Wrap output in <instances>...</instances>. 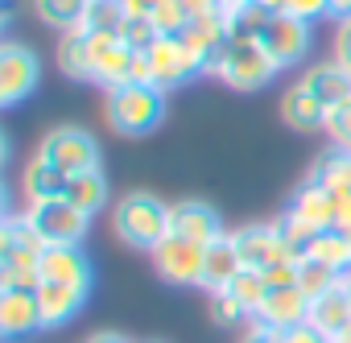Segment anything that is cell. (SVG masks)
I'll return each instance as SVG.
<instances>
[{
    "label": "cell",
    "mask_w": 351,
    "mask_h": 343,
    "mask_svg": "<svg viewBox=\"0 0 351 343\" xmlns=\"http://www.w3.org/2000/svg\"><path fill=\"white\" fill-rule=\"evenodd\" d=\"M42 248L46 240L34 232V224L21 215H5V228H0V289H42Z\"/></svg>",
    "instance_id": "1"
},
{
    "label": "cell",
    "mask_w": 351,
    "mask_h": 343,
    "mask_svg": "<svg viewBox=\"0 0 351 343\" xmlns=\"http://www.w3.org/2000/svg\"><path fill=\"white\" fill-rule=\"evenodd\" d=\"M108 128L120 137H149L165 120V91L153 83H124L104 91Z\"/></svg>",
    "instance_id": "2"
},
{
    "label": "cell",
    "mask_w": 351,
    "mask_h": 343,
    "mask_svg": "<svg viewBox=\"0 0 351 343\" xmlns=\"http://www.w3.org/2000/svg\"><path fill=\"white\" fill-rule=\"evenodd\" d=\"M112 232L120 244L153 252L169 236V207L149 191H132L112 207Z\"/></svg>",
    "instance_id": "3"
},
{
    "label": "cell",
    "mask_w": 351,
    "mask_h": 343,
    "mask_svg": "<svg viewBox=\"0 0 351 343\" xmlns=\"http://www.w3.org/2000/svg\"><path fill=\"white\" fill-rule=\"evenodd\" d=\"M211 75L219 79V83H228L232 91H261L273 75H277V62L265 54V46L261 42H228L223 46V54H219V62L211 67Z\"/></svg>",
    "instance_id": "4"
},
{
    "label": "cell",
    "mask_w": 351,
    "mask_h": 343,
    "mask_svg": "<svg viewBox=\"0 0 351 343\" xmlns=\"http://www.w3.org/2000/svg\"><path fill=\"white\" fill-rule=\"evenodd\" d=\"M38 157H46L50 165H58L62 174H83V169H95L99 165V145H95V137L87 132V128H79V124H58V128H50L46 137H42V145H38Z\"/></svg>",
    "instance_id": "5"
},
{
    "label": "cell",
    "mask_w": 351,
    "mask_h": 343,
    "mask_svg": "<svg viewBox=\"0 0 351 343\" xmlns=\"http://www.w3.org/2000/svg\"><path fill=\"white\" fill-rule=\"evenodd\" d=\"M25 220L34 224V232L46 244H83L91 215L79 211L66 195L62 199H46V203H25Z\"/></svg>",
    "instance_id": "6"
},
{
    "label": "cell",
    "mask_w": 351,
    "mask_h": 343,
    "mask_svg": "<svg viewBox=\"0 0 351 343\" xmlns=\"http://www.w3.org/2000/svg\"><path fill=\"white\" fill-rule=\"evenodd\" d=\"M38 79H42V62L29 46L9 42L0 50V108H17L21 99H29Z\"/></svg>",
    "instance_id": "7"
},
{
    "label": "cell",
    "mask_w": 351,
    "mask_h": 343,
    "mask_svg": "<svg viewBox=\"0 0 351 343\" xmlns=\"http://www.w3.org/2000/svg\"><path fill=\"white\" fill-rule=\"evenodd\" d=\"M153 265L173 285H199L203 265H207V244H195V240H182V236H165L153 248Z\"/></svg>",
    "instance_id": "8"
},
{
    "label": "cell",
    "mask_w": 351,
    "mask_h": 343,
    "mask_svg": "<svg viewBox=\"0 0 351 343\" xmlns=\"http://www.w3.org/2000/svg\"><path fill=\"white\" fill-rule=\"evenodd\" d=\"M145 58H149V83H153V87H161V91L182 87L186 79L203 75V62H199V58H195L178 38H157V46H153V50H145Z\"/></svg>",
    "instance_id": "9"
},
{
    "label": "cell",
    "mask_w": 351,
    "mask_h": 343,
    "mask_svg": "<svg viewBox=\"0 0 351 343\" xmlns=\"http://www.w3.org/2000/svg\"><path fill=\"white\" fill-rule=\"evenodd\" d=\"M261 46L277 62V71H289V67H298L310 54V21H302L293 13H277L269 21V29H265Z\"/></svg>",
    "instance_id": "10"
},
{
    "label": "cell",
    "mask_w": 351,
    "mask_h": 343,
    "mask_svg": "<svg viewBox=\"0 0 351 343\" xmlns=\"http://www.w3.org/2000/svg\"><path fill=\"white\" fill-rule=\"evenodd\" d=\"M232 244H236V252H240V265H244V269H256V273H265V269L277 265V261H298V257L285 248V240L277 236L273 224H244V228L232 232Z\"/></svg>",
    "instance_id": "11"
},
{
    "label": "cell",
    "mask_w": 351,
    "mask_h": 343,
    "mask_svg": "<svg viewBox=\"0 0 351 343\" xmlns=\"http://www.w3.org/2000/svg\"><path fill=\"white\" fill-rule=\"evenodd\" d=\"M169 236H182V240H195V244H215L223 240V220L211 203L203 199H182L169 207Z\"/></svg>",
    "instance_id": "12"
},
{
    "label": "cell",
    "mask_w": 351,
    "mask_h": 343,
    "mask_svg": "<svg viewBox=\"0 0 351 343\" xmlns=\"http://www.w3.org/2000/svg\"><path fill=\"white\" fill-rule=\"evenodd\" d=\"M38 331H46L38 294H29V289H0V335H5L9 343H17V339H29Z\"/></svg>",
    "instance_id": "13"
},
{
    "label": "cell",
    "mask_w": 351,
    "mask_h": 343,
    "mask_svg": "<svg viewBox=\"0 0 351 343\" xmlns=\"http://www.w3.org/2000/svg\"><path fill=\"white\" fill-rule=\"evenodd\" d=\"M42 281H66V285H91V261L79 244H46L42 248Z\"/></svg>",
    "instance_id": "14"
},
{
    "label": "cell",
    "mask_w": 351,
    "mask_h": 343,
    "mask_svg": "<svg viewBox=\"0 0 351 343\" xmlns=\"http://www.w3.org/2000/svg\"><path fill=\"white\" fill-rule=\"evenodd\" d=\"M310 318V298L298 289V285H285V289H269V298L261 302V310L252 314V322H265V327H273V331H289V327H298V322H306Z\"/></svg>",
    "instance_id": "15"
},
{
    "label": "cell",
    "mask_w": 351,
    "mask_h": 343,
    "mask_svg": "<svg viewBox=\"0 0 351 343\" xmlns=\"http://www.w3.org/2000/svg\"><path fill=\"white\" fill-rule=\"evenodd\" d=\"M281 116H285V124L289 128H298V132H322L326 128V116H330V108L306 87V83H293L285 95H281Z\"/></svg>",
    "instance_id": "16"
},
{
    "label": "cell",
    "mask_w": 351,
    "mask_h": 343,
    "mask_svg": "<svg viewBox=\"0 0 351 343\" xmlns=\"http://www.w3.org/2000/svg\"><path fill=\"white\" fill-rule=\"evenodd\" d=\"M87 289L91 285H66V281H42V289H38V306H42V322L46 327H62V322H71L79 310H83V302H87Z\"/></svg>",
    "instance_id": "17"
},
{
    "label": "cell",
    "mask_w": 351,
    "mask_h": 343,
    "mask_svg": "<svg viewBox=\"0 0 351 343\" xmlns=\"http://www.w3.org/2000/svg\"><path fill=\"white\" fill-rule=\"evenodd\" d=\"M310 322L318 331H326L330 339H339V335L351 331V285H347V277L335 289H326L322 298L310 302Z\"/></svg>",
    "instance_id": "18"
},
{
    "label": "cell",
    "mask_w": 351,
    "mask_h": 343,
    "mask_svg": "<svg viewBox=\"0 0 351 343\" xmlns=\"http://www.w3.org/2000/svg\"><path fill=\"white\" fill-rule=\"evenodd\" d=\"M71 187V174H62L58 165H50L46 157H29L25 169H21V195L25 203H46V199H62Z\"/></svg>",
    "instance_id": "19"
},
{
    "label": "cell",
    "mask_w": 351,
    "mask_h": 343,
    "mask_svg": "<svg viewBox=\"0 0 351 343\" xmlns=\"http://www.w3.org/2000/svg\"><path fill=\"white\" fill-rule=\"evenodd\" d=\"M289 211H293L298 220H306L310 228H318V232L339 228L335 191H326V187H318V182H302V187H298V195H293V203H289Z\"/></svg>",
    "instance_id": "20"
},
{
    "label": "cell",
    "mask_w": 351,
    "mask_h": 343,
    "mask_svg": "<svg viewBox=\"0 0 351 343\" xmlns=\"http://www.w3.org/2000/svg\"><path fill=\"white\" fill-rule=\"evenodd\" d=\"M240 252H236V244H232V236H223V240H215V244H207V265H203V289L207 294H223L236 277H240Z\"/></svg>",
    "instance_id": "21"
},
{
    "label": "cell",
    "mask_w": 351,
    "mask_h": 343,
    "mask_svg": "<svg viewBox=\"0 0 351 343\" xmlns=\"http://www.w3.org/2000/svg\"><path fill=\"white\" fill-rule=\"evenodd\" d=\"M306 182H318L335 195H351V149H339V145H326L314 165H310V174Z\"/></svg>",
    "instance_id": "22"
},
{
    "label": "cell",
    "mask_w": 351,
    "mask_h": 343,
    "mask_svg": "<svg viewBox=\"0 0 351 343\" xmlns=\"http://www.w3.org/2000/svg\"><path fill=\"white\" fill-rule=\"evenodd\" d=\"M302 83H306V87H310L326 108H339V104H347V99H351V71H347V67H339L335 58H330V62L310 67Z\"/></svg>",
    "instance_id": "23"
},
{
    "label": "cell",
    "mask_w": 351,
    "mask_h": 343,
    "mask_svg": "<svg viewBox=\"0 0 351 343\" xmlns=\"http://www.w3.org/2000/svg\"><path fill=\"white\" fill-rule=\"evenodd\" d=\"M223 13H228V29H232V38L236 42H261L265 38V29H269V21L277 17V13H269L261 0H240V5H223Z\"/></svg>",
    "instance_id": "24"
},
{
    "label": "cell",
    "mask_w": 351,
    "mask_h": 343,
    "mask_svg": "<svg viewBox=\"0 0 351 343\" xmlns=\"http://www.w3.org/2000/svg\"><path fill=\"white\" fill-rule=\"evenodd\" d=\"M58 71L71 79L91 83V34L87 29H71L58 42Z\"/></svg>",
    "instance_id": "25"
},
{
    "label": "cell",
    "mask_w": 351,
    "mask_h": 343,
    "mask_svg": "<svg viewBox=\"0 0 351 343\" xmlns=\"http://www.w3.org/2000/svg\"><path fill=\"white\" fill-rule=\"evenodd\" d=\"M66 199H71L79 211L95 215V211L108 203V182H104V169L95 165V169H83V174H75V178H71V187H66Z\"/></svg>",
    "instance_id": "26"
},
{
    "label": "cell",
    "mask_w": 351,
    "mask_h": 343,
    "mask_svg": "<svg viewBox=\"0 0 351 343\" xmlns=\"http://www.w3.org/2000/svg\"><path fill=\"white\" fill-rule=\"evenodd\" d=\"M87 5L91 0H34V9L46 25H54L58 34H71V29H83L87 21Z\"/></svg>",
    "instance_id": "27"
},
{
    "label": "cell",
    "mask_w": 351,
    "mask_h": 343,
    "mask_svg": "<svg viewBox=\"0 0 351 343\" xmlns=\"http://www.w3.org/2000/svg\"><path fill=\"white\" fill-rule=\"evenodd\" d=\"M343 277H347V273L330 269L326 261H314V257H302V261H298V289H302L310 302H314V298H322L326 289H335Z\"/></svg>",
    "instance_id": "28"
},
{
    "label": "cell",
    "mask_w": 351,
    "mask_h": 343,
    "mask_svg": "<svg viewBox=\"0 0 351 343\" xmlns=\"http://www.w3.org/2000/svg\"><path fill=\"white\" fill-rule=\"evenodd\" d=\"M124 5L120 0H91L87 5V21L83 29L95 34V38H120V25H124Z\"/></svg>",
    "instance_id": "29"
},
{
    "label": "cell",
    "mask_w": 351,
    "mask_h": 343,
    "mask_svg": "<svg viewBox=\"0 0 351 343\" xmlns=\"http://www.w3.org/2000/svg\"><path fill=\"white\" fill-rule=\"evenodd\" d=\"M273 228H277V236L285 240V248L302 261V257H310V248H314V240H318V228H310L306 220H298L293 211H285V215H277L273 220Z\"/></svg>",
    "instance_id": "30"
},
{
    "label": "cell",
    "mask_w": 351,
    "mask_h": 343,
    "mask_svg": "<svg viewBox=\"0 0 351 343\" xmlns=\"http://www.w3.org/2000/svg\"><path fill=\"white\" fill-rule=\"evenodd\" d=\"M310 257H314V261H326V265L339 269V273H347V269H351V240H347V232H339V228L318 232Z\"/></svg>",
    "instance_id": "31"
},
{
    "label": "cell",
    "mask_w": 351,
    "mask_h": 343,
    "mask_svg": "<svg viewBox=\"0 0 351 343\" xmlns=\"http://www.w3.org/2000/svg\"><path fill=\"white\" fill-rule=\"evenodd\" d=\"M228 294H232V298H236V302L248 310V318H252V314L261 310V302L269 298V281H265L256 269H240V277L228 285Z\"/></svg>",
    "instance_id": "32"
},
{
    "label": "cell",
    "mask_w": 351,
    "mask_h": 343,
    "mask_svg": "<svg viewBox=\"0 0 351 343\" xmlns=\"http://www.w3.org/2000/svg\"><path fill=\"white\" fill-rule=\"evenodd\" d=\"M195 17L186 13L182 0H157V9H153V25L161 29V38H178Z\"/></svg>",
    "instance_id": "33"
},
{
    "label": "cell",
    "mask_w": 351,
    "mask_h": 343,
    "mask_svg": "<svg viewBox=\"0 0 351 343\" xmlns=\"http://www.w3.org/2000/svg\"><path fill=\"white\" fill-rule=\"evenodd\" d=\"M157 38H161V29L153 25V17H124V25H120V42L128 46V50H153L157 46Z\"/></svg>",
    "instance_id": "34"
},
{
    "label": "cell",
    "mask_w": 351,
    "mask_h": 343,
    "mask_svg": "<svg viewBox=\"0 0 351 343\" xmlns=\"http://www.w3.org/2000/svg\"><path fill=\"white\" fill-rule=\"evenodd\" d=\"M322 132L330 137V145L351 149V99H347V104H339V108H330V116H326V128H322Z\"/></svg>",
    "instance_id": "35"
},
{
    "label": "cell",
    "mask_w": 351,
    "mask_h": 343,
    "mask_svg": "<svg viewBox=\"0 0 351 343\" xmlns=\"http://www.w3.org/2000/svg\"><path fill=\"white\" fill-rule=\"evenodd\" d=\"M211 318H215L219 327H236L240 318H248V310H244L228 289H223V294H211Z\"/></svg>",
    "instance_id": "36"
},
{
    "label": "cell",
    "mask_w": 351,
    "mask_h": 343,
    "mask_svg": "<svg viewBox=\"0 0 351 343\" xmlns=\"http://www.w3.org/2000/svg\"><path fill=\"white\" fill-rule=\"evenodd\" d=\"M269 281V289H285V285H298V261H277L261 273Z\"/></svg>",
    "instance_id": "37"
},
{
    "label": "cell",
    "mask_w": 351,
    "mask_h": 343,
    "mask_svg": "<svg viewBox=\"0 0 351 343\" xmlns=\"http://www.w3.org/2000/svg\"><path fill=\"white\" fill-rule=\"evenodd\" d=\"M285 13H293L302 21H318V17H330V0H289Z\"/></svg>",
    "instance_id": "38"
},
{
    "label": "cell",
    "mask_w": 351,
    "mask_h": 343,
    "mask_svg": "<svg viewBox=\"0 0 351 343\" xmlns=\"http://www.w3.org/2000/svg\"><path fill=\"white\" fill-rule=\"evenodd\" d=\"M285 343H335V339H330L326 331H318V327L306 318V322H298V327L285 331Z\"/></svg>",
    "instance_id": "39"
},
{
    "label": "cell",
    "mask_w": 351,
    "mask_h": 343,
    "mask_svg": "<svg viewBox=\"0 0 351 343\" xmlns=\"http://www.w3.org/2000/svg\"><path fill=\"white\" fill-rule=\"evenodd\" d=\"M335 62L351 71V17H343L335 29Z\"/></svg>",
    "instance_id": "40"
},
{
    "label": "cell",
    "mask_w": 351,
    "mask_h": 343,
    "mask_svg": "<svg viewBox=\"0 0 351 343\" xmlns=\"http://www.w3.org/2000/svg\"><path fill=\"white\" fill-rule=\"evenodd\" d=\"M240 343H285V335L273 331V327H265V322H252V331H248Z\"/></svg>",
    "instance_id": "41"
},
{
    "label": "cell",
    "mask_w": 351,
    "mask_h": 343,
    "mask_svg": "<svg viewBox=\"0 0 351 343\" xmlns=\"http://www.w3.org/2000/svg\"><path fill=\"white\" fill-rule=\"evenodd\" d=\"M191 17H211V13H223V0H182Z\"/></svg>",
    "instance_id": "42"
},
{
    "label": "cell",
    "mask_w": 351,
    "mask_h": 343,
    "mask_svg": "<svg viewBox=\"0 0 351 343\" xmlns=\"http://www.w3.org/2000/svg\"><path fill=\"white\" fill-rule=\"evenodd\" d=\"M120 5H124V13H128V17H153L157 0H120Z\"/></svg>",
    "instance_id": "43"
},
{
    "label": "cell",
    "mask_w": 351,
    "mask_h": 343,
    "mask_svg": "<svg viewBox=\"0 0 351 343\" xmlns=\"http://www.w3.org/2000/svg\"><path fill=\"white\" fill-rule=\"evenodd\" d=\"M87 343H132V339H124L120 331H99V335H91Z\"/></svg>",
    "instance_id": "44"
},
{
    "label": "cell",
    "mask_w": 351,
    "mask_h": 343,
    "mask_svg": "<svg viewBox=\"0 0 351 343\" xmlns=\"http://www.w3.org/2000/svg\"><path fill=\"white\" fill-rule=\"evenodd\" d=\"M330 17H351V0H330Z\"/></svg>",
    "instance_id": "45"
},
{
    "label": "cell",
    "mask_w": 351,
    "mask_h": 343,
    "mask_svg": "<svg viewBox=\"0 0 351 343\" xmlns=\"http://www.w3.org/2000/svg\"><path fill=\"white\" fill-rule=\"evenodd\" d=\"M261 5H265L269 13H285V9H289V0H261Z\"/></svg>",
    "instance_id": "46"
},
{
    "label": "cell",
    "mask_w": 351,
    "mask_h": 343,
    "mask_svg": "<svg viewBox=\"0 0 351 343\" xmlns=\"http://www.w3.org/2000/svg\"><path fill=\"white\" fill-rule=\"evenodd\" d=\"M335 343H351V331H347V335H339V339H335Z\"/></svg>",
    "instance_id": "47"
},
{
    "label": "cell",
    "mask_w": 351,
    "mask_h": 343,
    "mask_svg": "<svg viewBox=\"0 0 351 343\" xmlns=\"http://www.w3.org/2000/svg\"><path fill=\"white\" fill-rule=\"evenodd\" d=\"M223 5H240V0H223Z\"/></svg>",
    "instance_id": "48"
},
{
    "label": "cell",
    "mask_w": 351,
    "mask_h": 343,
    "mask_svg": "<svg viewBox=\"0 0 351 343\" xmlns=\"http://www.w3.org/2000/svg\"><path fill=\"white\" fill-rule=\"evenodd\" d=\"M347 285H351V273H347Z\"/></svg>",
    "instance_id": "49"
}]
</instances>
